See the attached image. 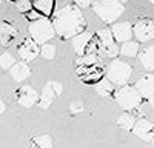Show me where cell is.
Segmentation results:
<instances>
[{
    "instance_id": "6da1fadb",
    "label": "cell",
    "mask_w": 154,
    "mask_h": 148,
    "mask_svg": "<svg viewBox=\"0 0 154 148\" xmlns=\"http://www.w3.org/2000/svg\"><path fill=\"white\" fill-rule=\"evenodd\" d=\"M53 26L56 34L63 40L72 39L86 28V20L80 12V8L75 5L63 6L53 14Z\"/></svg>"
},
{
    "instance_id": "7a4b0ae2",
    "label": "cell",
    "mask_w": 154,
    "mask_h": 148,
    "mask_svg": "<svg viewBox=\"0 0 154 148\" xmlns=\"http://www.w3.org/2000/svg\"><path fill=\"white\" fill-rule=\"evenodd\" d=\"M112 97L120 108H123L125 111H130V113H136L142 105V99H143L140 96V93L136 90V86H131L128 83L114 90Z\"/></svg>"
},
{
    "instance_id": "3957f363",
    "label": "cell",
    "mask_w": 154,
    "mask_h": 148,
    "mask_svg": "<svg viewBox=\"0 0 154 148\" xmlns=\"http://www.w3.org/2000/svg\"><path fill=\"white\" fill-rule=\"evenodd\" d=\"M93 11L105 23H114L125 11V6L119 0H96L93 3Z\"/></svg>"
},
{
    "instance_id": "277c9868",
    "label": "cell",
    "mask_w": 154,
    "mask_h": 148,
    "mask_svg": "<svg viewBox=\"0 0 154 148\" xmlns=\"http://www.w3.org/2000/svg\"><path fill=\"white\" fill-rule=\"evenodd\" d=\"M28 32H29L31 39L38 45L46 43L48 40H51L56 35L53 22L49 20V17H40V19H37L34 22H29Z\"/></svg>"
},
{
    "instance_id": "5b68a950",
    "label": "cell",
    "mask_w": 154,
    "mask_h": 148,
    "mask_svg": "<svg viewBox=\"0 0 154 148\" xmlns=\"http://www.w3.org/2000/svg\"><path fill=\"white\" fill-rule=\"evenodd\" d=\"M131 74H133L131 65L120 59H114L106 68V79L112 82L116 86L126 85L131 79Z\"/></svg>"
},
{
    "instance_id": "8992f818",
    "label": "cell",
    "mask_w": 154,
    "mask_h": 148,
    "mask_svg": "<svg viewBox=\"0 0 154 148\" xmlns=\"http://www.w3.org/2000/svg\"><path fill=\"white\" fill-rule=\"evenodd\" d=\"M96 39L99 43V54L100 57H117L119 54V48H117V42L114 40L111 28H102L97 34Z\"/></svg>"
},
{
    "instance_id": "52a82bcc",
    "label": "cell",
    "mask_w": 154,
    "mask_h": 148,
    "mask_svg": "<svg viewBox=\"0 0 154 148\" xmlns=\"http://www.w3.org/2000/svg\"><path fill=\"white\" fill-rule=\"evenodd\" d=\"M16 53L20 60L23 62H31L40 54V45L35 43L31 37H25L20 40V43L16 48Z\"/></svg>"
},
{
    "instance_id": "ba28073f",
    "label": "cell",
    "mask_w": 154,
    "mask_h": 148,
    "mask_svg": "<svg viewBox=\"0 0 154 148\" xmlns=\"http://www.w3.org/2000/svg\"><path fill=\"white\" fill-rule=\"evenodd\" d=\"M77 76L83 83H97L103 76V68L100 66V63L89 66H77Z\"/></svg>"
},
{
    "instance_id": "9c48e42d",
    "label": "cell",
    "mask_w": 154,
    "mask_h": 148,
    "mask_svg": "<svg viewBox=\"0 0 154 148\" xmlns=\"http://www.w3.org/2000/svg\"><path fill=\"white\" fill-rule=\"evenodd\" d=\"M133 34L139 42H148L154 39V22L149 19L139 20L133 26Z\"/></svg>"
},
{
    "instance_id": "30bf717a",
    "label": "cell",
    "mask_w": 154,
    "mask_h": 148,
    "mask_svg": "<svg viewBox=\"0 0 154 148\" xmlns=\"http://www.w3.org/2000/svg\"><path fill=\"white\" fill-rule=\"evenodd\" d=\"M14 96H16V100L22 106H26V108L32 106L38 100V94H37V91L32 88L31 85H22V86H19V88L16 90V93H14Z\"/></svg>"
},
{
    "instance_id": "8fae6325",
    "label": "cell",
    "mask_w": 154,
    "mask_h": 148,
    "mask_svg": "<svg viewBox=\"0 0 154 148\" xmlns=\"http://www.w3.org/2000/svg\"><path fill=\"white\" fill-rule=\"evenodd\" d=\"M111 32H112V37L117 43H123L126 40H131V37L134 35L133 34V25L130 22H117L111 26Z\"/></svg>"
},
{
    "instance_id": "7c38bea8",
    "label": "cell",
    "mask_w": 154,
    "mask_h": 148,
    "mask_svg": "<svg viewBox=\"0 0 154 148\" xmlns=\"http://www.w3.org/2000/svg\"><path fill=\"white\" fill-rule=\"evenodd\" d=\"M133 133L142 140L151 142V139L154 137V123L149 122L148 119H139L136 120L133 127Z\"/></svg>"
},
{
    "instance_id": "4fadbf2b",
    "label": "cell",
    "mask_w": 154,
    "mask_h": 148,
    "mask_svg": "<svg viewBox=\"0 0 154 148\" xmlns=\"http://www.w3.org/2000/svg\"><path fill=\"white\" fill-rule=\"evenodd\" d=\"M93 34L88 32V31H82L80 34H77L72 37V48L77 56H83L86 54V49L89 46V42L93 40Z\"/></svg>"
},
{
    "instance_id": "5bb4252c",
    "label": "cell",
    "mask_w": 154,
    "mask_h": 148,
    "mask_svg": "<svg viewBox=\"0 0 154 148\" xmlns=\"http://www.w3.org/2000/svg\"><path fill=\"white\" fill-rule=\"evenodd\" d=\"M136 90L140 93L142 97H149L154 93V74H143L137 82H136Z\"/></svg>"
},
{
    "instance_id": "9a60e30c",
    "label": "cell",
    "mask_w": 154,
    "mask_h": 148,
    "mask_svg": "<svg viewBox=\"0 0 154 148\" xmlns=\"http://www.w3.org/2000/svg\"><path fill=\"white\" fill-rule=\"evenodd\" d=\"M16 39H17V29L9 22H0V42H2V45L9 46Z\"/></svg>"
},
{
    "instance_id": "2e32d148",
    "label": "cell",
    "mask_w": 154,
    "mask_h": 148,
    "mask_svg": "<svg viewBox=\"0 0 154 148\" xmlns=\"http://www.w3.org/2000/svg\"><path fill=\"white\" fill-rule=\"evenodd\" d=\"M9 72H11L12 79L16 82H23L31 76V68L26 65V62L20 60V62H16V63L9 68Z\"/></svg>"
},
{
    "instance_id": "e0dca14e",
    "label": "cell",
    "mask_w": 154,
    "mask_h": 148,
    "mask_svg": "<svg viewBox=\"0 0 154 148\" xmlns=\"http://www.w3.org/2000/svg\"><path fill=\"white\" fill-rule=\"evenodd\" d=\"M32 8L43 17H53L56 9V0H32Z\"/></svg>"
},
{
    "instance_id": "ac0fdd59",
    "label": "cell",
    "mask_w": 154,
    "mask_h": 148,
    "mask_svg": "<svg viewBox=\"0 0 154 148\" xmlns=\"http://www.w3.org/2000/svg\"><path fill=\"white\" fill-rule=\"evenodd\" d=\"M54 99H56V93L53 90V85H51V82H48L45 85V88L42 91V94L38 96V106H40L42 109H48L51 106V103L54 102Z\"/></svg>"
},
{
    "instance_id": "d6986e66",
    "label": "cell",
    "mask_w": 154,
    "mask_h": 148,
    "mask_svg": "<svg viewBox=\"0 0 154 148\" xmlns=\"http://www.w3.org/2000/svg\"><path fill=\"white\" fill-rule=\"evenodd\" d=\"M139 60L145 69L154 71V45L146 46L142 51H139Z\"/></svg>"
},
{
    "instance_id": "ffe728a7",
    "label": "cell",
    "mask_w": 154,
    "mask_h": 148,
    "mask_svg": "<svg viewBox=\"0 0 154 148\" xmlns=\"http://www.w3.org/2000/svg\"><path fill=\"white\" fill-rule=\"evenodd\" d=\"M140 51V45L139 42H133V40H126L122 43L120 49H119V54L125 56V57H136Z\"/></svg>"
},
{
    "instance_id": "44dd1931",
    "label": "cell",
    "mask_w": 154,
    "mask_h": 148,
    "mask_svg": "<svg viewBox=\"0 0 154 148\" xmlns=\"http://www.w3.org/2000/svg\"><path fill=\"white\" fill-rule=\"evenodd\" d=\"M29 148H54L53 139L48 134H40V136H34L29 140Z\"/></svg>"
},
{
    "instance_id": "7402d4cb",
    "label": "cell",
    "mask_w": 154,
    "mask_h": 148,
    "mask_svg": "<svg viewBox=\"0 0 154 148\" xmlns=\"http://www.w3.org/2000/svg\"><path fill=\"white\" fill-rule=\"evenodd\" d=\"M114 86H116V85L105 77V79H100V80L96 83V91H97V94H100V96L108 97V96H111V94L114 93Z\"/></svg>"
},
{
    "instance_id": "603a6c76",
    "label": "cell",
    "mask_w": 154,
    "mask_h": 148,
    "mask_svg": "<svg viewBox=\"0 0 154 148\" xmlns=\"http://www.w3.org/2000/svg\"><path fill=\"white\" fill-rule=\"evenodd\" d=\"M102 57L99 54H93V53H86L83 56H79V59L75 60L77 66H89V65H97L100 63Z\"/></svg>"
},
{
    "instance_id": "cb8c5ba5",
    "label": "cell",
    "mask_w": 154,
    "mask_h": 148,
    "mask_svg": "<svg viewBox=\"0 0 154 148\" xmlns=\"http://www.w3.org/2000/svg\"><path fill=\"white\" fill-rule=\"evenodd\" d=\"M134 123H136V117L133 116V113H130V111H126L125 114H122L117 119V125L125 131H133Z\"/></svg>"
},
{
    "instance_id": "d4e9b609",
    "label": "cell",
    "mask_w": 154,
    "mask_h": 148,
    "mask_svg": "<svg viewBox=\"0 0 154 148\" xmlns=\"http://www.w3.org/2000/svg\"><path fill=\"white\" fill-rule=\"evenodd\" d=\"M40 56L46 60H51V59H54L56 57V46L53 43H43L40 45Z\"/></svg>"
},
{
    "instance_id": "484cf974",
    "label": "cell",
    "mask_w": 154,
    "mask_h": 148,
    "mask_svg": "<svg viewBox=\"0 0 154 148\" xmlns=\"http://www.w3.org/2000/svg\"><path fill=\"white\" fill-rule=\"evenodd\" d=\"M14 63H16V57L11 53H3L0 56V68L2 69H9Z\"/></svg>"
},
{
    "instance_id": "4316f807",
    "label": "cell",
    "mask_w": 154,
    "mask_h": 148,
    "mask_svg": "<svg viewBox=\"0 0 154 148\" xmlns=\"http://www.w3.org/2000/svg\"><path fill=\"white\" fill-rule=\"evenodd\" d=\"M16 8H17L19 12L26 14L28 11L32 9V3H31V0H17V2H16Z\"/></svg>"
},
{
    "instance_id": "83f0119b",
    "label": "cell",
    "mask_w": 154,
    "mask_h": 148,
    "mask_svg": "<svg viewBox=\"0 0 154 148\" xmlns=\"http://www.w3.org/2000/svg\"><path fill=\"white\" fill-rule=\"evenodd\" d=\"M82 109H83V103H82V100H74V102H71V105H69V111H71L72 114L80 113Z\"/></svg>"
},
{
    "instance_id": "f1b7e54d",
    "label": "cell",
    "mask_w": 154,
    "mask_h": 148,
    "mask_svg": "<svg viewBox=\"0 0 154 148\" xmlns=\"http://www.w3.org/2000/svg\"><path fill=\"white\" fill-rule=\"evenodd\" d=\"M25 17L28 19V22H34V20H37V19H40V17H43V16L40 14V12H37V11H35V9L32 8L31 11H28L26 14H25Z\"/></svg>"
},
{
    "instance_id": "f546056e",
    "label": "cell",
    "mask_w": 154,
    "mask_h": 148,
    "mask_svg": "<svg viewBox=\"0 0 154 148\" xmlns=\"http://www.w3.org/2000/svg\"><path fill=\"white\" fill-rule=\"evenodd\" d=\"M72 2L75 3V6H79V8H89L96 0H72Z\"/></svg>"
},
{
    "instance_id": "4dcf8cb0",
    "label": "cell",
    "mask_w": 154,
    "mask_h": 148,
    "mask_svg": "<svg viewBox=\"0 0 154 148\" xmlns=\"http://www.w3.org/2000/svg\"><path fill=\"white\" fill-rule=\"evenodd\" d=\"M51 85H53V90H54L56 96H60L62 94V83L60 82H51Z\"/></svg>"
},
{
    "instance_id": "1f68e13d",
    "label": "cell",
    "mask_w": 154,
    "mask_h": 148,
    "mask_svg": "<svg viewBox=\"0 0 154 148\" xmlns=\"http://www.w3.org/2000/svg\"><path fill=\"white\" fill-rule=\"evenodd\" d=\"M6 111V105H5V102L2 100V99H0V114H3Z\"/></svg>"
},
{
    "instance_id": "d6a6232c",
    "label": "cell",
    "mask_w": 154,
    "mask_h": 148,
    "mask_svg": "<svg viewBox=\"0 0 154 148\" xmlns=\"http://www.w3.org/2000/svg\"><path fill=\"white\" fill-rule=\"evenodd\" d=\"M148 103H149V106L154 109V93H152V94L148 97Z\"/></svg>"
},
{
    "instance_id": "836d02e7",
    "label": "cell",
    "mask_w": 154,
    "mask_h": 148,
    "mask_svg": "<svg viewBox=\"0 0 154 148\" xmlns=\"http://www.w3.org/2000/svg\"><path fill=\"white\" fill-rule=\"evenodd\" d=\"M148 2H149V3H152V5H154V0H148Z\"/></svg>"
},
{
    "instance_id": "e575fe53",
    "label": "cell",
    "mask_w": 154,
    "mask_h": 148,
    "mask_svg": "<svg viewBox=\"0 0 154 148\" xmlns=\"http://www.w3.org/2000/svg\"><path fill=\"white\" fill-rule=\"evenodd\" d=\"M119 2H122V3H123V2H128V0H119Z\"/></svg>"
},
{
    "instance_id": "d590c367",
    "label": "cell",
    "mask_w": 154,
    "mask_h": 148,
    "mask_svg": "<svg viewBox=\"0 0 154 148\" xmlns=\"http://www.w3.org/2000/svg\"><path fill=\"white\" fill-rule=\"evenodd\" d=\"M151 143H152V145H154V137H152V139H151Z\"/></svg>"
},
{
    "instance_id": "8d00e7d4",
    "label": "cell",
    "mask_w": 154,
    "mask_h": 148,
    "mask_svg": "<svg viewBox=\"0 0 154 148\" xmlns=\"http://www.w3.org/2000/svg\"><path fill=\"white\" fill-rule=\"evenodd\" d=\"M11 2H17V0H11Z\"/></svg>"
},
{
    "instance_id": "74e56055",
    "label": "cell",
    "mask_w": 154,
    "mask_h": 148,
    "mask_svg": "<svg viewBox=\"0 0 154 148\" xmlns=\"http://www.w3.org/2000/svg\"><path fill=\"white\" fill-rule=\"evenodd\" d=\"M0 5H2V0H0Z\"/></svg>"
},
{
    "instance_id": "f35d334b",
    "label": "cell",
    "mask_w": 154,
    "mask_h": 148,
    "mask_svg": "<svg viewBox=\"0 0 154 148\" xmlns=\"http://www.w3.org/2000/svg\"><path fill=\"white\" fill-rule=\"evenodd\" d=\"M31 2H32V0H31Z\"/></svg>"
}]
</instances>
